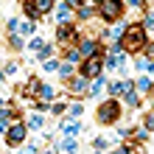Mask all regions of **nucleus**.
<instances>
[{"instance_id":"obj_27","label":"nucleus","mask_w":154,"mask_h":154,"mask_svg":"<svg viewBox=\"0 0 154 154\" xmlns=\"http://www.w3.org/2000/svg\"><path fill=\"white\" fill-rule=\"evenodd\" d=\"M140 25H143L146 31H149V28L154 31V11H146V14H143V23H140Z\"/></svg>"},{"instance_id":"obj_28","label":"nucleus","mask_w":154,"mask_h":154,"mask_svg":"<svg viewBox=\"0 0 154 154\" xmlns=\"http://www.w3.org/2000/svg\"><path fill=\"white\" fill-rule=\"evenodd\" d=\"M104 67H106V70H115V67H118V56L106 53V56H104Z\"/></svg>"},{"instance_id":"obj_19","label":"nucleus","mask_w":154,"mask_h":154,"mask_svg":"<svg viewBox=\"0 0 154 154\" xmlns=\"http://www.w3.org/2000/svg\"><path fill=\"white\" fill-rule=\"evenodd\" d=\"M23 11L28 14V20H31V23H37V20H39V14H37V8H34L31 0H23Z\"/></svg>"},{"instance_id":"obj_2","label":"nucleus","mask_w":154,"mask_h":154,"mask_svg":"<svg viewBox=\"0 0 154 154\" xmlns=\"http://www.w3.org/2000/svg\"><path fill=\"white\" fill-rule=\"evenodd\" d=\"M95 118H98L101 126L118 123V118H121V101H118V98H106V101H101V104H98Z\"/></svg>"},{"instance_id":"obj_4","label":"nucleus","mask_w":154,"mask_h":154,"mask_svg":"<svg viewBox=\"0 0 154 154\" xmlns=\"http://www.w3.org/2000/svg\"><path fill=\"white\" fill-rule=\"evenodd\" d=\"M101 70H104V53H93V56L84 59V65L79 67V73L84 79H95V76H101Z\"/></svg>"},{"instance_id":"obj_14","label":"nucleus","mask_w":154,"mask_h":154,"mask_svg":"<svg viewBox=\"0 0 154 154\" xmlns=\"http://www.w3.org/2000/svg\"><path fill=\"white\" fill-rule=\"evenodd\" d=\"M121 95H123L121 104H126V106H140V95H137V90H134V87L126 90V93H121Z\"/></svg>"},{"instance_id":"obj_35","label":"nucleus","mask_w":154,"mask_h":154,"mask_svg":"<svg viewBox=\"0 0 154 154\" xmlns=\"http://www.w3.org/2000/svg\"><path fill=\"white\" fill-rule=\"evenodd\" d=\"M17 28H20V20H17V17L8 20V34H17Z\"/></svg>"},{"instance_id":"obj_36","label":"nucleus","mask_w":154,"mask_h":154,"mask_svg":"<svg viewBox=\"0 0 154 154\" xmlns=\"http://www.w3.org/2000/svg\"><path fill=\"white\" fill-rule=\"evenodd\" d=\"M62 3H67L70 8H76V6H81V3H84V0H62Z\"/></svg>"},{"instance_id":"obj_40","label":"nucleus","mask_w":154,"mask_h":154,"mask_svg":"<svg viewBox=\"0 0 154 154\" xmlns=\"http://www.w3.org/2000/svg\"><path fill=\"white\" fill-rule=\"evenodd\" d=\"M0 109H6V101H3V98H0Z\"/></svg>"},{"instance_id":"obj_7","label":"nucleus","mask_w":154,"mask_h":154,"mask_svg":"<svg viewBox=\"0 0 154 154\" xmlns=\"http://www.w3.org/2000/svg\"><path fill=\"white\" fill-rule=\"evenodd\" d=\"M76 48H79V53H81V56H93V53H101V45H98V39L95 37H79V45H76Z\"/></svg>"},{"instance_id":"obj_24","label":"nucleus","mask_w":154,"mask_h":154,"mask_svg":"<svg viewBox=\"0 0 154 154\" xmlns=\"http://www.w3.org/2000/svg\"><path fill=\"white\" fill-rule=\"evenodd\" d=\"M65 112H67L70 118H81V112H84V106H81V104H76V101H73V104H70V106H65Z\"/></svg>"},{"instance_id":"obj_15","label":"nucleus","mask_w":154,"mask_h":154,"mask_svg":"<svg viewBox=\"0 0 154 154\" xmlns=\"http://www.w3.org/2000/svg\"><path fill=\"white\" fill-rule=\"evenodd\" d=\"M31 3H34V8H37V14H39V17H42V14H48V11H53V6H56L53 0H31Z\"/></svg>"},{"instance_id":"obj_20","label":"nucleus","mask_w":154,"mask_h":154,"mask_svg":"<svg viewBox=\"0 0 154 154\" xmlns=\"http://www.w3.org/2000/svg\"><path fill=\"white\" fill-rule=\"evenodd\" d=\"M134 65H137V70H143V73H151L154 70V62H149V56H140Z\"/></svg>"},{"instance_id":"obj_1","label":"nucleus","mask_w":154,"mask_h":154,"mask_svg":"<svg viewBox=\"0 0 154 154\" xmlns=\"http://www.w3.org/2000/svg\"><path fill=\"white\" fill-rule=\"evenodd\" d=\"M146 45H149V34H146V28H143L140 23H132V25L123 28V37H121V48L123 51L134 53V51L146 48Z\"/></svg>"},{"instance_id":"obj_32","label":"nucleus","mask_w":154,"mask_h":154,"mask_svg":"<svg viewBox=\"0 0 154 154\" xmlns=\"http://www.w3.org/2000/svg\"><path fill=\"white\" fill-rule=\"evenodd\" d=\"M93 146H95V151H104L106 146H109V140H106V137H95V143H93Z\"/></svg>"},{"instance_id":"obj_22","label":"nucleus","mask_w":154,"mask_h":154,"mask_svg":"<svg viewBox=\"0 0 154 154\" xmlns=\"http://www.w3.org/2000/svg\"><path fill=\"white\" fill-rule=\"evenodd\" d=\"M42 70H45V73H56V70H59V59H53V56L45 59L42 62Z\"/></svg>"},{"instance_id":"obj_13","label":"nucleus","mask_w":154,"mask_h":154,"mask_svg":"<svg viewBox=\"0 0 154 154\" xmlns=\"http://www.w3.org/2000/svg\"><path fill=\"white\" fill-rule=\"evenodd\" d=\"M73 14L79 17V20H93L95 8H93V6H87V3H81V6H76V8H73Z\"/></svg>"},{"instance_id":"obj_9","label":"nucleus","mask_w":154,"mask_h":154,"mask_svg":"<svg viewBox=\"0 0 154 154\" xmlns=\"http://www.w3.org/2000/svg\"><path fill=\"white\" fill-rule=\"evenodd\" d=\"M59 129L65 132L67 137H76V134L81 132V123H79V121H62V123H59Z\"/></svg>"},{"instance_id":"obj_42","label":"nucleus","mask_w":154,"mask_h":154,"mask_svg":"<svg viewBox=\"0 0 154 154\" xmlns=\"http://www.w3.org/2000/svg\"><path fill=\"white\" fill-rule=\"evenodd\" d=\"M93 154H101V151H93Z\"/></svg>"},{"instance_id":"obj_34","label":"nucleus","mask_w":154,"mask_h":154,"mask_svg":"<svg viewBox=\"0 0 154 154\" xmlns=\"http://www.w3.org/2000/svg\"><path fill=\"white\" fill-rule=\"evenodd\" d=\"M149 134H151V132L146 129V126H140V129L134 132V137H137V140H149Z\"/></svg>"},{"instance_id":"obj_17","label":"nucleus","mask_w":154,"mask_h":154,"mask_svg":"<svg viewBox=\"0 0 154 154\" xmlns=\"http://www.w3.org/2000/svg\"><path fill=\"white\" fill-rule=\"evenodd\" d=\"M56 149H62L65 154H76V151H79V143H76V137H65Z\"/></svg>"},{"instance_id":"obj_43","label":"nucleus","mask_w":154,"mask_h":154,"mask_svg":"<svg viewBox=\"0 0 154 154\" xmlns=\"http://www.w3.org/2000/svg\"><path fill=\"white\" fill-rule=\"evenodd\" d=\"M112 154H115V151H112Z\"/></svg>"},{"instance_id":"obj_11","label":"nucleus","mask_w":154,"mask_h":154,"mask_svg":"<svg viewBox=\"0 0 154 154\" xmlns=\"http://www.w3.org/2000/svg\"><path fill=\"white\" fill-rule=\"evenodd\" d=\"M53 8H56V23H70V17H73V8H70L67 3L53 6Z\"/></svg>"},{"instance_id":"obj_6","label":"nucleus","mask_w":154,"mask_h":154,"mask_svg":"<svg viewBox=\"0 0 154 154\" xmlns=\"http://www.w3.org/2000/svg\"><path fill=\"white\" fill-rule=\"evenodd\" d=\"M56 42L59 45H73V42H79V31L73 28L70 23H59V28H56Z\"/></svg>"},{"instance_id":"obj_21","label":"nucleus","mask_w":154,"mask_h":154,"mask_svg":"<svg viewBox=\"0 0 154 154\" xmlns=\"http://www.w3.org/2000/svg\"><path fill=\"white\" fill-rule=\"evenodd\" d=\"M14 151L17 154H37V146H34V143H20V146H14Z\"/></svg>"},{"instance_id":"obj_37","label":"nucleus","mask_w":154,"mask_h":154,"mask_svg":"<svg viewBox=\"0 0 154 154\" xmlns=\"http://www.w3.org/2000/svg\"><path fill=\"white\" fill-rule=\"evenodd\" d=\"M129 6H132V8H143L146 3H143V0H129Z\"/></svg>"},{"instance_id":"obj_8","label":"nucleus","mask_w":154,"mask_h":154,"mask_svg":"<svg viewBox=\"0 0 154 154\" xmlns=\"http://www.w3.org/2000/svg\"><path fill=\"white\" fill-rule=\"evenodd\" d=\"M87 84H90V79H84L81 73H79V76L73 73V76H70V79L65 81L67 93H73V95H84V93H87Z\"/></svg>"},{"instance_id":"obj_41","label":"nucleus","mask_w":154,"mask_h":154,"mask_svg":"<svg viewBox=\"0 0 154 154\" xmlns=\"http://www.w3.org/2000/svg\"><path fill=\"white\" fill-rule=\"evenodd\" d=\"M0 65H3V53H0Z\"/></svg>"},{"instance_id":"obj_23","label":"nucleus","mask_w":154,"mask_h":154,"mask_svg":"<svg viewBox=\"0 0 154 154\" xmlns=\"http://www.w3.org/2000/svg\"><path fill=\"white\" fill-rule=\"evenodd\" d=\"M34 31H37V25H34V23H20V28H17L20 37H31Z\"/></svg>"},{"instance_id":"obj_39","label":"nucleus","mask_w":154,"mask_h":154,"mask_svg":"<svg viewBox=\"0 0 154 154\" xmlns=\"http://www.w3.org/2000/svg\"><path fill=\"white\" fill-rule=\"evenodd\" d=\"M0 84H6V73H3V70H0Z\"/></svg>"},{"instance_id":"obj_5","label":"nucleus","mask_w":154,"mask_h":154,"mask_svg":"<svg viewBox=\"0 0 154 154\" xmlns=\"http://www.w3.org/2000/svg\"><path fill=\"white\" fill-rule=\"evenodd\" d=\"M25 137H28V126H25V123H20V121H14V123L6 129V143H8L11 149H14V146H20Z\"/></svg>"},{"instance_id":"obj_30","label":"nucleus","mask_w":154,"mask_h":154,"mask_svg":"<svg viewBox=\"0 0 154 154\" xmlns=\"http://www.w3.org/2000/svg\"><path fill=\"white\" fill-rule=\"evenodd\" d=\"M17 70H20V62H8V65L3 67V73H6V76H14Z\"/></svg>"},{"instance_id":"obj_31","label":"nucleus","mask_w":154,"mask_h":154,"mask_svg":"<svg viewBox=\"0 0 154 154\" xmlns=\"http://www.w3.org/2000/svg\"><path fill=\"white\" fill-rule=\"evenodd\" d=\"M134 151H137V146H134V143H126V146H121L115 154H134Z\"/></svg>"},{"instance_id":"obj_33","label":"nucleus","mask_w":154,"mask_h":154,"mask_svg":"<svg viewBox=\"0 0 154 154\" xmlns=\"http://www.w3.org/2000/svg\"><path fill=\"white\" fill-rule=\"evenodd\" d=\"M143 126H146L149 132H154V112H149L146 118H143Z\"/></svg>"},{"instance_id":"obj_38","label":"nucleus","mask_w":154,"mask_h":154,"mask_svg":"<svg viewBox=\"0 0 154 154\" xmlns=\"http://www.w3.org/2000/svg\"><path fill=\"white\" fill-rule=\"evenodd\" d=\"M37 154H39V151H37ZM42 154H56V146H53V149H45Z\"/></svg>"},{"instance_id":"obj_18","label":"nucleus","mask_w":154,"mask_h":154,"mask_svg":"<svg viewBox=\"0 0 154 154\" xmlns=\"http://www.w3.org/2000/svg\"><path fill=\"white\" fill-rule=\"evenodd\" d=\"M56 73H59V79H70V76H73L76 73V65H70V62H59V70H56Z\"/></svg>"},{"instance_id":"obj_29","label":"nucleus","mask_w":154,"mask_h":154,"mask_svg":"<svg viewBox=\"0 0 154 154\" xmlns=\"http://www.w3.org/2000/svg\"><path fill=\"white\" fill-rule=\"evenodd\" d=\"M42 45H45V39H42V37H31V42H28V48H31L34 53H37V51L42 48Z\"/></svg>"},{"instance_id":"obj_3","label":"nucleus","mask_w":154,"mask_h":154,"mask_svg":"<svg viewBox=\"0 0 154 154\" xmlns=\"http://www.w3.org/2000/svg\"><path fill=\"white\" fill-rule=\"evenodd\" d=\"M95 14L104 23H115L123 17V0H98L95 3Z\"/></svg>"},{"instance_id":"obj_25","label":"nucleus","mask_w":154,"mask_h":154,"mask_svg":"<svg viewBox=\"0 0 154 154\" xmlns=\"http://www.w3.org/2000/svg\"><path fill=\"white\" fill-rule=\"evenodd\" d=\"M65 106H67L65 101H51V104H48V109H51L53 115H65Z\"/></svg>"},{"instance_id":"obj_10","label":"nucleus","mask_w":154,"mask_h":154,"mask_svg":"<svg viewBox=\"0 0 154 154\" xmlns=\"http://www.w3.org/2000/svg\"><path fill=\"white\" fill-rule=\"evenodd\" d=\"M132 84H134V90H137V93H143V95H149V93H151V87H154L149 76H140V79H134Z\"/></svg>"},{"instance_id":"obj_26","label":"nucleus","mask_w":154,"mask_h":154,"mask_svg":"<svg viewBox=\"0 0 154 154\" xmlns=\"http://www.w3.org/2000/svg\"><path fill=\"white\" fill-rule=\"evenodd\" d=\"M8 45H11L14 51H23V48H25V39H23V37H17V34H11V39H8Z\"/></svg>"},{"instance_id":"obj_12","label":"nucleus","mask_w":154,"mask_h":154,"mask_svg":"<svg viewBox=\"0 0 154 154\" xmlns=\"http://www.w3.org/2000/svg\"><path fill=\"white\" fill-rule=\"evenodd\" d=\"M62 59H65V62H70V65H81V59H84V56L79 53V48H76V45H67V51H65V56H62Z\"/></svg>"},{"instance_id":"obj_16","label":"nucleus","mask_w":154,"mask_h":154,"mask_svg":"<svg viewBox=\"0 0 154 154\" xmlns=\"http://www.w3.org/2000/svg\"><path fill=\"white\" fill-rule=\"evenodd\" d=\"M28 129H34V132H42V126H45V118H42V112H34L31 118H28Z\"/></svg>"}]
</instances>
